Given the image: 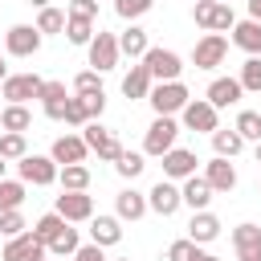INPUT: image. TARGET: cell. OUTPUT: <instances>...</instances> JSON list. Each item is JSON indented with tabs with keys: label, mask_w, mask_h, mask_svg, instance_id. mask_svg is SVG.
Segmentation results:
<instances>
[{
	"label": "cell",
	"mask_w": 261,
	"mask_h": 261,
	"mask_svg": "<svg viewBox=\"0 0 261 261\" xmlns=\"http://www.w3.org/2000/svg\"><path fill=\"white\" fill-rule=\"evenodd\" d=\"M4 261H45L49 257V249L33 237V232H20V237H12L8 245H4V253H0Z\"/></svg>",
	"instance_id": "4fadbf2b"
},
{
	"label": "cell",
	"mask_w": 261,
	"mask_h": 261,
	"mask_svg": "<svg viewBox=\"0 0 261 261\" xmlns=\"http://www.w3.org/2000/svg\"><path fill=\"white\" fill-rule=\"evenodd\" d=\"M86 155H90V147L82 143V135H61V139L53 143V151H49V159H53L57 167H69V163H86Z\"/></svg>",
	"instance_id": "9a60e30c"
},
{
	"label": "cell",
	"mask_w": 261,
	"mask_h": 261,
	"mask_svg": "<svg viewBox=\"0 0 261 261\" xmlns=\"http://www.w3.org/2000/svg\"><path fill=\"white\" fill-rule=\"evenodd\" d=\"M192 253H196V245L184 237V241H171L167 245V261H192Z\"/></svg>",
	"instance_id": "bcb514c9"
},
{
	"label": "cell",
	"mask_w": 261,
	"mask_h": 261,
	"mask_svg": "<svg viewBox=\"0 0 261 261\" xmlns=\"http://www.w3.org/2000/svg\"><path fill=\"white\" fill-rule=\"evenodd\" d=\"M16 171H20V184H33V188H49V184H57V163L49 159V155H24L20 163H16Z\"/></svg>",
	"instance_id": "8992f818"
},
{
	"label": "cell",
	"mask_w": 261,
	"mask_h": 261,
	"mask_svg": "<svg viewBox=\"0 0 261 261\" xmlns=\"http://www.w3.org/2000/svg\"><path fill=\"white\" fill-rule=\"evenodd\" d=\"M0 110H4V106H0Z\"/></svg>",
	"instance_id": "680465c9"
},
{
	"label": "cell",
	"mask_w": 261,
	"mask_h": 261,
	"mask_svg": "<svg viewBox=\"0 0 261 261\" xmlns=\"http://www.w3.org/2000/svg\"><path fill=\"white\" fill-rule=\"evenodd\" d=\"M216 4H228V0H216Z\"/></svg>",
	"instance_id": "6f0895ef"
},
{
	"label": "cell",
	"mask_w": 261,
	"mask_h": 261,
	"mask_svg": "<svg viewBox=\"0 0 261 261\" xmlns=\"http://www.w3.org/2000/svg\"><path fill=\"white\" fill-rule=\"evenodd\" d=\"M216 106H208L204 98H192L184 110H179V118H184V126L188 130H200V135H212V130H220V122H216Z\"/></svg>",
	"instance_id": "9c48e42d"
},
{
	"label": "cell",
	"mask_w": 261,
	"mask_h": 261,
	"mask_svg": "<svg viewBox=\"0 0 261 261\" xmlns=\"http://www.w3.org/2000/svg\"><path fill=\"white\" fill-rule=\"evenodd\" d=\"M241 147H245V139L228 126V130H212V151L220 155V159H232V155H241Z\"/></svg>",
	"instance_id": "4dcf8cb0"
},
{
	"label": "cell",
	"mask_w": 261,
	"mask_h": 261,
	"mask_svg": "<svg viewBox=\"0 0 261 261\" xmlns=\"http://www.w3.org/2000/svg\"><path fill=\"white\" fill-rule=\"evenodd\" d=\"M24 228H29V224H24L20 208H16V212H0V237H8V241H12V237H20Z\"/></svg>",
	"instance_id": "b9f144b4"
},
{
	"label": "cell",
	"mask_w": 261,
	"mask_h": 261,
	"mask_svg": "<svg viewBox=\"0 0 261 261\" xmlns=\"http://www.w3.org/2000/svg\"><path fill=\"white\" fill-rule=\"evenodd\" d=\"M179 204H184V200H179V188H175L171 179H159V184L147 192V208L159 212V216H175Z\"/></svg>",
	"instance_id": "5bb4252c"
},
{
	"label": "cell",
	"mask_w": 261,
	"mask_h": 261,
	"mask_svg": "<svg viewBox=\"0 0 261 261\" xmlns=\"http://www.w3.org/2000/svg\"><path fill=\"white\" fill-rule=\"evenodd\" d=\"M196 151H184V147H171L167 155H163V179H188V175H196Z\"/></svg>",
	"instance_id": "e0dca14e"
},
{
	"label": "cell",
	"mask_w": 261,
	"mask_h": 261,
	"mask_svg": "<svg viewBox=\"0 0 261 261\" xmlns=\"http://www.w3.org/2000/svg\"><path fill=\"white\" fill-rule=\"evenodd\" d=\"M65 37H69L73 45H90V41H94V20H73V16H65Z\"/></svg>",
	"instance_id": "f35d334b"
},
{
	"label": "cell",
	"mask_w": 261,
	"mask_h": 261,
	"mask_svg": "<svg viewBox=\"0 0 261 261\" xmlns=\"http://www.w3.org/2000/svg\"><path fill=\"white\" fill-rule=\"evenodd\" d=\"M24 188L29 184H20V179H0V212H16L24 204Z\"/></svg>",
	"instance_id": "1f68e13d"
},
{
	"label": "cell",
	"mask_w": 261,
	"mask_h": 261,
	"mask_svg": "<svg viewBox=\"0 0 261 261\" xmlns=\"http://www.w3.org/2000/svg\"><path fill=\"white\" fill-rule=\"evenodd\" d=\"M41 33H37V24H12L8 33H4V53L8 57H33L37 49H41Z\"/></svg>",
	"instance_id": "ba28073f"
},
{
	"label": "cell",
	"mask_w": 261,
	"mask_h": 261,
	"mask_svg": "<svg viewBox=\"0 0 261 261\" xmlns=\"http://www.w3.org/2000/svg\"><path fill=\"white\" fill-rule=\"evenodd\" d=\"M241 82L237 77H212V86H208V94H204V102L208 106H216V110H224V106H237L241 102Z\"/></svg>",
	"instance_id": "2e32d148"
},
{
	"label": "cell",
	"mask_w": 261,
	"mask_h": 261,
	"mask_svg": "<svg viewBox=\"0 0 261 261\" xmlns=\"http://www.w3.org/2000/svg\"><path fill=\"white\" fill-rule=\"evenodd\" d=\"M220 237V220L204 208V212H192V224H188V241L192 245H208V241H216Z\"/></svg>",
	"instance_id": "44dd1931"
},
{
	"label": "cell",
	"mask_w": 261,
	"mask_h": 261,
	"mask_svg": "<svg viewBox=\"0 0 261 261\" xmlns=\"http://www.w3.org/2000/svg\"><path fill=\"white\" fill-rule=\"evenodd\" d=\"M241 90H249V94H261V57H249L245 65H241Z\"/></svg>",
	"instance_id": "8d00e7d4"
},
{
	"label": "cell",
	"mask_w": 261,
	"mask_h": 261,
	"mask_svg": "<svg viewBox=\"0 0 261 261\" xmlns=\"http://www.w3.org/2000/svg\"><path fill=\"white\" fill-rule=\"evenodd\" d=\"M232 249H237V257L261 253V224H237L232 228Z\"/></svg>",
	"instance_id": "d4e9b609"
},
{
	"label": "cell",
	"mask_w": 261,
	"mask_h": 261,
	"mask_svg": "<svg viewBox=\"0 0 261 261\" xmlns=\"http://www.w3.org/2000/svg\"><path fill=\"white\" fill-rule=\"evenodd\" d=\"M90 241L102 245V249L118 245V241H122V224H118V216H90Z\"/></svg>",
	"instance_id": "7402d4cb"
},
{
	"label": "cell",
	"mask_w": 261,
	"mask_h": 261,
	"mask_svg": "<svg viewBox=\"0 0 261 261\" xmlns=\"http://www.w3.org/2000/svg\"><path fill=\"white\" fill-rule=\"evenodd\" d=\"M114 208H118V220H139V216H147V196L126 188V192L114 196Z\"/></svg>",
	"instance_id": "cb8c5ba5"
},
{
	"label": "cell",
	"mask_w": 261,
	"mask_h": 261,
	"mask_svg": "<svg viewBox=\"0 0 261 261\" xmlns=\"http://www.w3.org/2000/svg\"><path fill=\"white\" fill-rule=\"evenodd\" d=\"M77 249H82V237H77V228H69V224H65V232L49 245V253H53V257H73Z\"/></svg>",
	"instance_id": "d590c367"
},
{
	"label": "cell",
	"mask_w": 261,
	"mask_h": 261,
	"mask_svg": "<svg viewBox=\"0 0 261 261\" xmlns=\"http://www.w3.org/2000/svg\"><path fill=\"white\" fill-rule=\"evenodd\" d=\"M151 4H155V0H114V12H118L122 20H139L143 12H151Z\"/></svg>",
	"instance_id": "ab89813d"
},
{
	"label": "cell",
	"mask_w": 261,
	"mask_h": 261,
	"mask_svg": "<svg viewBox=\"0 0 261 261\" xmlns=\"http://www.w3.org/2000/svg\"><path fill=\"white\" fill-rule=\"evenodd\" d=\"M41 86H45V77H37V73H8L0 82V98L12 106H24L29 98H41Z\"/></svg>",
	"instance_id": "5b68a950"
},
{
	"label": "cell",
	"mask_w": 261,
	"mask_h": 261,
	"mask_svg": "<svg viewBox=\"0 0 261 261\" xmlns=\"http://www.w3.org/2000/svg\"><path fill=\"white\" fill-rule=\"evenodd\" d=\"M232 130H237L245 143H249V139H253V143H261V114H257V110H241V114H237V122H232Z\"/></svg>",
	"instance_id": "d6a6232c"
},
{
	"label": "cell",
	"mask_w": 261,
	"mask_h": 261,
	"mask_svg": "<svg viewBox=\"0 0 261 261\" xmlns=\"http://www.w3.org/2000/svg\"><path fill=\"white\" fill-rule=\"evenodd\" d=\"M257 163H261V143H257Z\"/></svg>",
	"instance_id": "11a10c76"
},
{
	"label": "cell",
	"mask_w": 261,
	"mask_h": 261,
	"mask_svg": "<svg viewBox=\"0 0 261 261\" xmlns=\"http://www.w3.org/2000/svg\"><path fill=\"white\" fill-rule=\"evenodd\" d=\"M192 20L208 33H232L237 16H232V4H216V0H196L192 8Z\"/></svg>",
	"instance_id": "7a4b0ae2"
},
{
	"label": "cell",
	"mask_w": 261,
	"mask_h": 261,
	"mask_svg": "<svg viewBox=\"0 0 261 261\" xmlns=\"http://www.w3.org/2000/svg\"><path fill=\"white\" fill-rule=\"evenodd\" d=\"M69 16L73 20H94L98 16V0H69Z\"/></svg>",
	"instance_id": "f6af8a7d"
},
{
	"label": "cell",
	"mask_w": 261,
	"mask_h": 261,
	"mask_svg": "<svg viewBox=\"0 0 261 261\" xmlns=\"http://www.w3.org/2000/svg\"><path fill=\"white\" fill-rule=\"evenodd\" d=\"M147 49H151V41H147V29H139V24H130V29L118 37V53H126L130 61H143Z\"/></svg>",
	"instance_id": "484cf974"
},
{
	"label": "cell",
	"mask_w": 261,
	"mask_h": 261,
	"mask_svg": "<svg viewBox=\"0 0 261 261\" xmlns=\"http://www.w3.org/2000/svg\"><path fill=\"white\" fill-rule=\"evenodd\" d=\"M29 155V143H24V135H12V130H0V159H24Z\"/></svg>",
	"instance_id": "836d02e7"
},
{
	"label": "cell",
	"mask_w": 261,
	"mask_h": 261,
	"mask_svg": "<svg viewBox=\"0 0 261 261\" xmlns=\"http://www.w3.org/2000/svg\"><path fill=\"white\" fill-rule=\"evenodd\" d=\"M29 4H33V8H49V0H29Z\"/></svg>",
	"instance_id": "816d5d0a"
},
{
	"label": "cell",
	"mask_w": 261,
	"mask_h": 261,
	"mask_svg": "<svg viewBox=\"0 0 261 261\" xmlns=\"http://www.w3.org/2000/svg\"><path fill=\"white\" fill-rule=\"evenodd\" d=\"M122 94H126V98H147V94H151V73H147L143 61L130 65V73L122 77Z\"/></svg>",
	"instance_id": "83f0119b"
},
{
	"label": "cell",
	"mask_w": 261,
	"mask_h": 261,
	"mask_svg": "<svg viewBox=\"0 0 261 261\" xmlns=\"http://www.w3.org/2000/svg\"><path fill=\"white\" fill-rule=\"evenodd\" d=\"M114 261H130V257H114Z\"/></svg>",
	"instance_id": "9f6ffc18"
},
{
	"label": "cell",
	"mask_w": 261,
	"mask_h": 261,
	"mask_svg": "<svg viewBox=\"0 0 261 261\" xmlns=\"http://www.w3.org/2000/svg\"><path fill=\"white\" fill-rule=\"evenodd\" d=\"M73 94H102V82H98V73H94V69H82V73L73 77Z\"/></svg>",
	"instance_id": "7bdbcfd3"
},
{
	"label": "cell",
	"mask_w": 261,
	"mask_h": 261,
	"mask_svg": "<svg viewBox=\"0 0 261 261\" xmlns=\"http://www.w3.org/2000/svg\"><path fill=\"white\" fill-rule=\"evenodd\" d=\"M192 261H220V257H212V253H204V249L196 245V253H192Z\"/></svg>",
	"instance_id": "c3c4849f"
},
{
	"label": "cell",
	"mask_w": 261,
	"mask_h": 261,
	"mask_svg": "<svg viewBox=\"0 0 261 261\" xmlns=\"http://www.w3.org/2000/svg\"><path fill=\"white\" fill-rule=\"evenodd\" d=\"M8 77V65H4V53H0V82Z\"/></svg>",
	"instance_id": "f907efd6"
},
{
	"label": "cell",
	"mask_w": 261,
	"mask_h": 261,
	"mask_svg": "<svg viewBox=\"0 0 261 261\" xmlns=\"http://www.w3.org/2000/svg\"><path fill=\"white\" fill-rule=\"evenodd\" d=\"M147 102H151V110H155L159 118H171V114H179V110L192 102V94H188L184 82H159V86H151Z\"/></svg>",
	"instance_id": "6da1fadb"
},
{
	"label": "cell",
	"mask_w": 261,
	"mask_h": 261,
	"mask_svg": "<svg viewBox=\"0 0 261 261\" xmlns=\"http://www.w3.org/2000/svg\"><path fill=\"white\" fill-rule=\"evenodd\" d=\"M65 102H69L65 82H45V86H41V106H45V114H49L53 122L65 118Z\"/></svg>",
	"instance_id": "ffe728a7"
},
{
	"label": "cell",
	"mask_w": 261,
	"mask_h": 261,
	"mask_svg": "<svg viewBox=\"0 0 261 261\" xmlns=\"http://www.w3.org/2000/svg\"><path fill=\"white\" fill-rule=\"evenodd\" d=\"M73 261H106V253H102V245L90 241V245H82V249L73 253Z\"/></svg>",
	"instance_id": "7dc6e473"
},
{
	"label": "cell",
	"mask_w": 261,
	"mask_h": 261,
	"mask_svg": "<svg viewBox=\"0 0 261 261\" xmlns=\"http://www.w3.org/2000/svg\"><path fill=\"white\" fill-rule=\"evenodd\" d=\"M249 20H261V0H249Z\"/></svg>",
	"instance_id": "681fc988"
},
{
	"label": "cell",
	"mask_w": 261,
	"mask_h": 261,
	"mask_svg": "<svg viewBox=\"0 0 261 261\" xmlns=\"http://www.w3.org/2000/svg\"><path fill=\"white\" fill-rule=\"evenodd\" d=\"M53 212H57L65 224H73V220H90V216H94V196H86V192H61Z\"/></svg>",
	"instance_id": "7c38bea8"
},
{
	"label": "cell",
	"mask_w": 261,
	"mask_h": 261,
	"mask_svg": "<svg viewBox=\"0 0 261 261\" xmlns=\"http://www.w3.org/2000/svg\"><path fill=\"white\" fill-rule=\"evenodd\" d=\"M82 130H86V135H82V143H86L90 151H98V159H110V163H114V159L122 155V143H118V139H114L106 126H98V122H86Z\"/></svg>",
	"instance_id": "8fae6325"
},
{
	"label": "cell",
	"mask_w": 261,
	"mask_h": 261,
	"mask_svg": "<svg viewBox=\"0 0 261 261\" xmlns=\"http://www.w3.org/2000/svg\"><path fill=\"white\" fill-rule=\"evenodd\" d=\"M61 232H65V220H61L57 212H45V216H41V220L33 224V237H37V241H41L45 249H49V245H53V241H57Z\"/></svg>",
	"instance_id": "f546056e"
},
{
	"label": "cell",
	"mask_w": 261,
	"mask_h": 261,
	"mask_svg": "<svg viewBox=\"0 0 261 261\" xmlns=\"http://www.w3.org/2000/svg\"><path fill=\"white\" fill-rule=\"evenodd\" d=\"M86 53H90V69L94 73H106V69H114L118 65V37L114 33H94V41L86 45Z\"/></svg>",
	"instance_id": "52a82bcc"
},
{
	"label": "cell",
	"mask_w": 261,
	"mask_h": 261,
	"mask_svg": "<svg viewBox=\"0 0 261 261\" xmlns=\"http://www.w3.org/2000/svg\"><path fill=\"white\" fill-rule=\"evenodd\" d=\"M237 261H261V253H253V257H237Z\"/></svg>",
	"instance_id": "f5cc1de1"
},
{
	"label": "cell",
	"mask_w": 261,
	"mask_h": 261,
	"mask_svg": "<svg viewBox=\"0 0 261 261\" xmlns=\"http://www.w3.org/2000/svg\"><path fill=\"white\" fill-rule=\"evenodd\" d=\"M204 179H208L212 192H232V188H237V167L216 155L212 163H204Z\"/></svg>",
	"instance_id": "d6986e66"
},
{
	"label": "cell",
	"mask_w": 261,
	"mask_h": 261,
	"mask_svg": "<svg viewBox=\"0 0 261 261\" xmlns=\"http://www.w3.org/2000/svg\"><path fill=\"white\" fill-rule=\"evenodd\" d=\"M143 65H147L151 82H179V73H184L179 53H175V49H159V45H151V49L143 53Z\"/></svg>",
	"instance_id": "3957f363"
},
{
	"label": "cell",
	"mask_w": 261,
	"mask_h": 261,
	"mask_svg": "<svg viewBox=\"0 0 261 261\" xmlns=\"http://www.w3.org/2000/svg\"><path fill=\"white\" fill-rule=\"evenodd\" d=\"M143 167H147V163H143V155H139V151H126V147H122V155L114 159V171H118L122 179H135V175H143Z\"/></svg>",
	"instance_id": "e575fe53"
},
{
	"label": "cell",
	"mask_w": 261,
	"mask_h": 261,
	"mask_svg": "<svg viewBox=\"0 0 261 261\" xmlns=\"http://www.w3.org/2000/svg\"><path fill=\"white\" fill-rule=\"evenodd\" d=\"M82 102H86V114H90V122H98L102 118V110H106V90L102 94H77Z\"/></svg>",
	"instance_id": "ee69618b"
},
{
	"label": "cell",
	"mask_w": 261,
	"mask_h": 261,
	"mask_svg": "<svg viewBox=\"0 0 261 261\" xmlns=\"http://www.w3.org/2000/svg\"><path fill=\"white\" fill-rule=\"evenodd\" d=\"M4 171H8V159H0V179H4Z\"/></svg>",
	"instance_id": "db71d44e"
},
{
	"label": "cell",
	"mask_w": 261,
	"mask_h": 261,
	"mask_svg": "<svg viewBox=\"0 0 261 261\" xmlns=\"http://www.w3.org/2000/svg\"><path fill=\"white\" fill-rule=\"evenodd\" d=\"M29 126H33V114H29V106H12V102H4V110H0V130L24 135Z\"/></svg>",
	"instance_id": "4316f807"
},
{
	"label": "cell",
	"mask_w": 261,
	"mask_h": 261,
	"mask_svg": "<svg viewBox=\"0 0 261 261\" xmlns=\"http://www.w3.org/2000/svg\"><path fill=\"white\" fill-rule=\"evenodd\" d=\"M224 53H228V41L220 33H204L192 49V61H196V69H216L224 61Z\"/></svg>",
	"instance_id": "30bf717a"
},
{
	"label": "cell",
	"mask_w": 261,
	"mask_h": 261,
	"mask_svg": "<svg viewBox=\"0 0 261 261\" xmlns=\"http://www.w3.org/2000/svg\"><path fill=\"white\" fill-rule=\"evenodd\" d=\"M61 29H65V12H61V8H41V16H37V33L49 37V33H61Z\"/></svg>",
	"instance_id": "74e56055"
},
{
	"label": "cell",
	"mask_w": 261,
	"mask_h": 261,
	"mask_svg": "<svg viewBox=\"0 0 261 261\" xmlns=\"http://www.w3.org/2000/svg\"><path fill=\"white\" fill-rule=\"evenodd\" d=\"M61 122H69V126H86V122H90L86 102H82L77 94H69V102H65V118H61Z\"/></svg>",
	"instance_id": "60d3db41"
},
{
	"label": "cell",
	"mask_w": 261,
	"mask_h": 261,
	"mask_svg": "<svg viewBox=\"0 0 261 261\" xmlns=\"http://www.w3.org/2000/svg\"><path fill=\"white\" fill-rule=\"evenodd\" d=\"M212 196H216V192L208 188V179H204V175H188V179H184V188H179V200H184L192 212H204V208L212 204Z\"/></svg>",
	"instance_id": "ac0fdd59"
},
{
	"label": "cell",
	"mask_w": 261,
	"mask_h": 261,
	"mask_svg": "<svg viewBox=\"0 0 261 261\" xmlns=\"http://www.w3.org/2000/svg\"><path fill=\"white\" fill-rule=\"evenodd\" d=\"M175 139H179V122H175V118H159V114H155V122L147 126V139H143V155L163 159V155L175 147Z\"/></svg>",
	"instance_id": "277c9868"
},
{
	"label": "cell",
	"mask_w": 261,
	"mask_h": 261,
	"mask_svg": "<svg viewBox=\"0 0 261 261\" xmlns=\"http://www.w3.org/2000/svg\"><path fill=\"white\" fill-rule=\"evenodd\" d=\"M232 45L245 49L249 57H261V20H237L232 24Z\"/></svg>",
	"instance_id": "603a6c76"
},
{
	"label": "cell",
	"mask_w": 261,
	"mask_h": 261,
	"mask_svg": "<svg viewBox=\"0 0 261 261\" xmlns=\"http://www.w3.org/2000/svg\"><path fill=\"white\" fill-rule=\"evenodd\" d=\"M57 184H61V192H86L90 188V167L86 163H69V167L57 171Z\"/></svg>",
	"instance_id": "f1b7e54d"
}]
</instances>
